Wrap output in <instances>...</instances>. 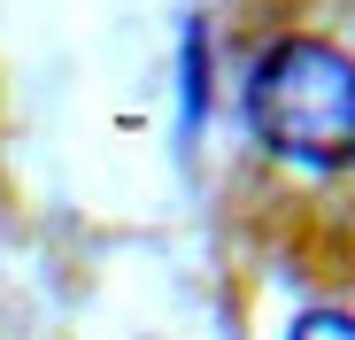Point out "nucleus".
<instances>
[{
	"mask_svg": "<svg viewBox=\"0 0 355 340\" xmlns=\"http://www.w3.org/2000/svg\"><path fill=\"white\" fill-rule=\"evenodd\" d=\"M286 340H355V317H340V309H309Z\"/></svg>",
	"mask_w": 355,
	"mask_h": 340,
	"instance_id": "obj_2",
	"label": "nucleus"
},
{
	"mask_svg": "<svg viewBox=\"0 0 355 340\" xmlns=\"http://www.w3.org/2000/svg\"><path fill=\"white\" fill-rule=\"evenodd\" d=\"M248 124L270 155L340 170L355 162V62L332 39H278L248 78Z\"/></svg>",
	"mask_w": 355,
	"mask_h": 340,
	"instance_id": "obj_1",
	"label": "nucleus"
}]
</instances>
